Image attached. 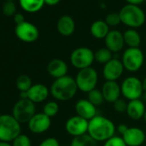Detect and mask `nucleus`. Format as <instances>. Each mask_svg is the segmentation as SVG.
<instances>
[{"instance_id":"nucleus-24","label":"nucleus","mask_w":146,"mask_h":146,"mask_svg":"<svg viewBox=\"0 0 146 146\" xmlns=\"http://www.w3.org/2000/svg\"><path fill=\"white\" fill-rule=\"evenodd\" d=\"M19 4L26 12L36 13L45 5V0H19Z\"/></svg>"},{"instance_id":"nucleus-19","label":"nucleus","mask_w":146,"mask_h":146,"mask_svg":"<svg viewBox=\"0 0 146 146\" xmlns=\"http://www.w3.org/2000/svg\"><path fill=\"white\" fill-rule=\"evenodd\" d=\"M28 99L35 103H40L45 102L50 94V90L42 84H33L28 90Z\"/></svg>"},{"instance_id":"nucleus-34","label":"nucleus","mask_w":146,"mask_h":146,"mask_svg":"<svg viewBox=\"0 0 146 146\" xmlns=\"http://www.w3.org/2000/svg\"><path fill=\"white\" fill-rule=\"evenodd\" d=\"M127 103L124 99H118L116 102L113 103V107L115 112L118 113H126V108H127Z\"/></svg>"},{"instance_id":"nucleus-25","label":"nucleus","mask_w":146,"mask_h":146,"mask_svg":"<svg viewBox=\"0 0 146 146\" xmlns=\"http://www.w3.org/2000/svg\"><path fill=\"white\" fill-rule=\"evenodd\" d=\"M70 146H97V142L95 141L88 133L73 137Z\"/></svg>"},{"instance_id":"nucleus-35","label":"nucleus","mask_w":146,"mask_h":146,"mask_svg":"<svg viewBox=\"0 0 146 146\" xmlns=\"http://www.w3.org/2000/svg\"><path fill=\"white\" fill-rule=\"evenodd\" d=\"M39 146H60L59 142L57 138L55 137H47L46 139H44Z\"/></svg>"},{"instance_id":"nucleus-6","label":"nucleus","mask_w":146,"mask_h":146,"mask_svg":"<svg viewBox=\"0 0 146 146\" xmlns=\"http://www.w3.org/2000/svg\"><path fill=\"white\" fill-rule=\"evenodd\" d=\"M70 61L71 65L78 70L91 67L95 61V52L89 47H78L71 52Z\"/></svg>"},{"instance_id":"nucleus-11","label":"nucleus","mask_w":146,"mask_h":146,"mask_svg":"<svg viewBox=\"0 0 146 146\" xmlns=\"http://www.w3.org/2000/svg\"><path fill=\"white\" fill-rule=\"evenodd\" d=\"M15 34L20 40L26 43H32L36 41L40 35V32L37 27L27 21L16 26Z\"/></svg>"},{"instance_id":"nucleus-20","label":"nucleus","mask_w":146,"mask_h":146,"mask_svg":"<svg viewBox=\"0 0 146 146\" xmlns=\"http://www.w3.org/2000/svg\"><path fill=\"white\" fill-rule=\"evenodd\" d=\"M145 111V104L141 99L129 101L127 103L126 114L132 120H139L143 119Z\"/></svg>"},{"instance_id":"nucleus-15","label":"nucleus","mask_w":146,"mask_h":146,"mask_svg":"<svg viewBox=\"0 0 146 146\" xmlns=\"http://www.w3.org/2000/svg\"><path fill=\"white\" fill-rule=\"evenodd\" d=\"M145 132L139 127H129L122 136L127 146H141L145 143Z\"/></svg>"},{"instance_id":"nucleus-12","label":"nucleus","mask_w":146,"mask_h":146,"mask_svg":"<svg viewBox=\"0 0 146 146\" xmlns=\"http://www.w3.org/2000/svg\"><path fill=\"white\" fill-rule=\"evenodd\" d=\"M125 70L122 61L113 58L109 62L105 64L102 68V76L106 81L116 82L123 75Z\"/></svg>"},{"instance_id":"nucleus-26","label":"nucleus","mask_w":146,"mask_h":146,"mask_svg":"<svg viewBox=\"0 0 146 146\" xmlns=\"http://www.w3.org/2000/svg\"><path fill=\"white\" fill-rule=\"evenodd\" d=\"M113 58V52L107 47H102L95 52V60L103 65Z\"/></svg>"},{"instance_id":"nucleus-45","label":"nucleus","mask_w":146,"mask_h":146,"mask_svg":"<svg viewBox=\"0 0 146 146\" xmlns=\"http://www.w3.org/2000/svg\"><path fill=\"white\" fill-rule=\"evenodd\" d=\"M6 1H12V2H14L15 0H6Z\"/></svg>"},{"instance_id":"nucleus-37","label":"nucleus","mask_w":146,"mask_h":146,"mask_svg":"<svg viewBox=\"0 0 146 146\" xmlns=\"http://www.w3.org/2000/svg\"><path fill=\"white\" fill-rule=\"evenodd\" d=\"M14 21H15V23H16L17 25L21 24V23H23L25 22L24 16H23L22 13H17V14L14 16Z\"/></svg>"},{"instance_id":"nucleus-21","label":"nucleus","mask_w":146,"mask_h":146,"mask_svg":"<svg viewBox=\"0 0 146 146\" xmlns=\"http://www.w3.org/2000/svg\"><path fill=\"white\" fill-rule=\"evenodd\" d=\"M58 32L64 37L70 36L76 29V24L73 18L68 15L62 16L57 23Z\"/></svg>"},{"instance_id":"nucleus-28","label":"nucleus","mask_w":146,"mask_h":146,"mask_svg":"<svg viewBox=\"0 0 146 146\" xmlns=\"http://www.w3.org/2000/svg\"><path fill=\"white\" fill-rule=\"evenodd\" d=\"M88 100L93 104L95 105L96 108L101 106L105 101H104V97H103V95L102 93V90H98V89H95L93 90H91L90 92H89L88 94Z\"/></svg>"},{"instance_id":"nucleus-38","label":"nucleus","mask_w":146,"mask_h":146,"mask_svg":"<svg viewBox=\"0 0 146 146\" xmlns=\"http://www.w3.org/2000/svg\"><path fill=\"white\" fill-rule=\"evenodd\" d=\"M128 5H137L139 6V5L143 4L145 0H125Z\"/></svg>"},{"instance_id":"nucleus-4","label":"nucleus","mask_w":146,"mask_h":146,"mask_svg":"<svg viewBox=\"0 0 146 146\" xmlns=\"http://www.w3.org/2000/svg\"><path fill=\"white\" fill-rule=\"evenodd\" d=\"M21 124L12 115H0V141L12 142L21 134Z\"/></svg>"},{"instance_id":"nucleus-10","label":"nucleus","mask_w":146,"mask_h":146,"mask_svg":"<svg viewBox=\"0 0 146 146\" xmlns=\"http://www.w3.org/2000/svg\"><path fill=\"white\" fill-rule=\"evenodd\" d=\"M64 128L66 132L73 137L82 136L88 133L89 121L76 114L66 120Z\"/></svg>"},{"instance_id":"nucleus-1","label":"nucleus","mask_w":146,"mask_h":146,"mask_svg":"<svg viewBox=\"0 0 146 146\" xmlns=\"http://www.w3.org/2000/svg\"><path fill=\"white\" fill-rule=\"evenodd\" d=\"M116 126L108 118L96 115L89 121L88 134L97 143L106 142L112 137L115 136Z\"/></svg>"},{"instance_id":"nucleus-40","label":"nucleus","mask_w":146,"mask_h":146,"mask_svg":"<svg viewBox=\"0 0 146 146\" xmlns=\"http://www.w3.org/2000/svg\"><path fill=\"white\" fill-rule=\"evenodd\" d=\"M21 99H28V93L27 92H20Z\"/></svg>"},{"instance_id":"nucleus-5","label":"nucleus","mask_w":146,"mask_h":146,"mask_svg":"<svg viewBox=\"0 0 146 146\" xmlns=\"http://www.w3.org/2000/svg\"><path fill=\"white\" fill-rule=\"evenodd\" d=\"M75 81L78 90L88 94L91 90L96 89L98 83V73L92 66L80 70L77 73Z\"/></svg>"},{"instance_id":"nucleus-46","label":"nucleus","mask_w":146,"mask_h":146,"mask_svg":"<svg viewBox=\"0 0 146 146\" xmlns=\"http://www.w3.org/2000/svg\"><path fill=\"white\" fill-rule=\"evenodd\" d=\"M145 143H146V136H145Z\"/></svg>"},{"instance_id":"nucleus-22","label":"nucleus","mask_w":146,"mask_h":146,"mask_svg":"<svg viewBox=\"0 0 146 146\" xmlns=\"http://www.w3.org/2000/svg\"><path fill=\"white\" fill-rule=\"evenodd\" d=\"M109 31V26L106 23L105 21L102 20H97L94 22L90 26V33L96 39H105Z\"/></svg>"},{"instance_id":"nucleus-29","label":"nucleus","mask_w":146,"mask_h":146,"mask_svg":"<svg viewBox=\"0 0 146 146\" xmlns=\"http://www.w3.org/2000/svg\"><path fill=\"white\" fill-rule=\"evenodd\" d=\"M59 111V106L57 102L50 101L47 102L43 107V113L49 118H52L58 114Z\"/></svg>"},{"instance_id":"nucleus-33","label":"nucleus","mask_w":146,"mask_h":146,"mask_svg":"<svg viewBox=\"0 0 146 146\" xmlns=\"http://www.w3.org/2000/svg\"><path fill=\"white\" fill-rule=\"evenodd\" d=\"M103 146H127L121 136H113L104 143Z\"/></svg>"},{"instance_id":"nucleus-17","label":"nucleus","mask_w":146,"mask_h":146,"mask_svg":"<svg viewBox=\"0 0 146 146\" xmlns=\"http://www.w3.org/2000/svg\"><path fill=\"white\" fill-rule=\"evenodd\" d=\"M101 90L103 95L104 101L108 103H113L119 99L121 95L120 85L114 81H106Z\"/></svg>"},{"instance_id":"nucleus-44","label":"nucleus","mask_w":146,"mask_h":146,"mask_svg":"<svg viewBox=\"0 0 146 146\" xmlns=\"http://www.w3.org/2000/svg\"><path fill=\"white\" fill-rule=\"evenodd\" d=\"M143 121H144V122H145V124H146V111H145V113H144V116H143Z\"/></svg>"},{"instance_id":"nucleus-18","label":"nucleus","mask_w":146,"mask_h":146,"mask_svg":"<svg viewBox=\"0 0 146 146\" xmlns=\"http://www.w3.org/2000/svg\"><path fill=\"white\" fill-rule=\"evenodd\" d=\"M48 74L54 79H58L67 76L68 72V64L65 61L60 58L52 59L46 66Z\"/></svg>"},{"instance_id":"nucleus-9","label":"nucleus","mask_w":146,"mask_h":146,"mask_svg":"<svg viewBox=\"0 0 146 146\" xmlns=\"http://www.w3.org/2000/svg\"><path fill=\"white\" fill-rule=\"evenodd\" d=\"M36 113L35 104L29 99H20L12 109V116L20 123H28Z\"/></svg>"},{"instance_id":"nucleus-42","label":"nucleus","mask_w":146,"mask_h":146,"mask_svg":"<svg viewBox=\"0 0 146 146\" xmlns=\"http://www.w3.org/2000/svg\"><path fill=\"white\" fill-rule=\"evenodd\" d=\"M142 83H143V90L146 91V77L142 80Z\"/></svg>"},{"instance_id":"nucleus-32","label":"nucleus","mask_w":146,"mask_h":146,"mask_svg":"<svg viewBox=\"0 0 146 146\" xmlns=\"http://www.w3.org/2000/svg\"><path fill=\"white\" fill-rule=\"evenodd\" d=\"M105 22H106V23L109 26V28H110V27H116V26H118V25L121 23L119 14L117 13V12L109 13V14L106 17Z\"/></svg>"},{"instance_id":"nucleus-27","label":"nucleus","mask_w":146,"mask_h":146,"mask_svg":"<svg viewBox=\"0 0 146 146\" xmlns=\"http://www.w3.org/2000/svg\"><path fill=\"white\" fill-rule=\"evenodd\" d=\"M17 88L20 92H28V90L32 87V79L28 75H21L17 79Z\"/></svg>"},{"instance_id":"nucleus-3","label":"nucleus","mask_w":146,"mask_h":146,"mask_svg":"<svg viewBox=\"0 0 146 146\" xmlns=\"http://www.w3.org/2000/svg\"><path fill=\"white\" fill-rule=\"evenodd\" d=\"M121 23L130 29H137L145 23V14L137 5H126L119 11Z\"/></svg>"},{"instance_id":"nucleus-14","label":"nucleus","mask_w":146,"mask_h":146,"mask_svg":"<svg viewBox=\"0 0 146 146\" xmlns=\"http://www.w3.org/2000/svg\"><path fill=\"white\" fill-rule=\"evenodd\" d=\"M76 114L87 119L91 120L97 114V108L93 105L88 99H80L75 104Z\"/></svg>"},{"instance_id":"nucleus-31","label":"nucleus","mask_w":146,"mask_h":146,"mask_svg":"<svg viewBox=\"0 0 146 146\" xmlns=\"http://www.w3.org/2000/svg\"><path fill=\"white\" fill-rule=\"evenodd\" d=\"M31 140L28 135L20 134L12 141V146H31Z\"/></svg>"},{"instance_id":"nucleus-8","label":"nucleus","mask_w":146,"mask_h":146,"mask_svg":"<svg viewBox=\"0 0 146 146\" xmlns=\"http://www.w3.org/2000/svg\"><path fill=\"white\" fill-rule=\"evenodd\" d=\"M120 89L121 95L128 101L141 99L144 92L142 80L137 77L125 78L120 84Z\"/></svg>"},{"instance_id":"nucleus-43","label":"nucleus","mask_w":146,"mask_h":146,"mask_svg":"<svg viewBox=\"0 0 146 146\" xmlns=\"http://www.w3.org/2000/svg\"><path fill=\"white\" fill-rule=\"evenodd\" d=\"M141 100L144 102H146V91H144L143 92V96H142V97H141Z\"/></svg>"},{"instance_id":"nucleus-13","label":"nucleus","mask_w":146,"mask_h":146,"mask_svg":"<svg viewBox=\"0 0 146 146\" xmlns=\"http://www.w3.org/2000/svg\"><path fill=\"white\" fill-rule=\"evenodd\" d=\"M51 118L46 116L44 113H35L28 122V127L29 131L35 134H41L46 132L51 127Z\"/></svg>"},{"instance_id":"nucleus-2","label":"nucleus","mask_w":146,"mask_h":146,"mask_svg":"<svg viewBox=\"0 0 146 146\" xmlns=\"http://www.w3.org/2000/svg\"><path fill=\"white\" fill-rule=\"evenodd\" d=\"M78 91L75 78L68 75L55 79L50 88V94L58 102H68L73 99Z\"/></svg>"},{"instance_id":"nucleus-41","label":"nucleus","mask_w":146,"mask_h":146,"mask_svg":"<svg viewBox=\"0 0 146 146\" xmlns=\"http://www.w3.org/2000/svg\"><path fill=\"white\" fill-rule=\"evenodd\" d=\"M0 146H12V144H11L10 143H7V142L0 141Z\"/></svg>"},{"instance_id":"nucleus-39","label":"nucleus","mask_w":146,"mask_h":146,"mask_svg":"<svg viewBox=\"0 0 146 146\" xmlns=\"http://www.w3.org/2000/svg\"><path fill=\"white\" fill-rule=\"evenodd\" d=\"M61 0H45V5L49 6H54L57 5Z\"/></svg>"},{"instance_id":"nucleus-23","label":"nucleus","mask_w":146,"mask_h":146,"mask_svg":"<svg viewBox=\"0 0 146 146\" xmlns=\"http://www.w3.org/2000/svg\"><path fill=\"white\" fill-rule=\"evenodd\" d=\"M125 44L128 47L136 48L139 47L141 44V36L139 33L134 29H128L123 33Z\"/></svg>"},{"instance_id":"nucleus-36","label":"nucleus","mask_w":146,"mask_h":146,"mask_svg":"<svg viewBox=\"0 0 146 146\" xmlns=\"http://www.w3.org/2000/svg\"><path fill=\"white\" fill-rule=\"evenodd\" d=\"M128 126H127V125L126 124H124V123H121V124H119L117 127H116V131H118V133L122 137L124 134H125V132L128 130Z\"/></svg>"},{"instance_id":"nucleus-16","label":"nucleus","mask_w":146,"mask_h":146,"mask_svg":"<svg viewBox=\"0 0 146 146\" xmlns=\"http://www.w3.org/2000/svg\"><path fill=\"white\" fill-rule=\"evenodd\" d=\"M104 40L106 47L113 53L120 52L125 46L123 33L116 29L110 30Z\"/></svg>"},{"instance_id":"nucleus-7","label":"nucleus","mask_w":146,"mask_h":146,"mask_svg":"<svg viewBox=\"0 0 146 146\" xmlns=\"http://www.w3.org/2000/svg\"><path fill=\"white\" fill-rule=\"evenodd\" d=\"M121 61L125 70L131 73L137 72L142 68L143 64L144 55L139 47H128L123 52Z\"/></svg>"},{"instance_id":"nucleus-47","label":"nucleus","mask_w":146,"mask_h":146,"mask_svg":"<svg viewBox=\"0 0 146 146\" xmlns=\"http://www.w3.org/2000/svg\"><path fill=\"white\" fill-rule=\"evenodd\" d=\"M145 2H146V0H145Z\"/></svg>"},{"instance_id":"nucleus-30","label":"nucleus","mask_w":146,"mask_h":146,"mask_svg":"<svg viewBox=\"0 0 146 146\" xmlns=\"http://www.w3.org/2000/svg\"><path fill=\"white\" fill-rule=\"evenodd\" d=\"M2 11H3V14L8 17H13L15 16L17 13V6L15 5V2H12V1H6L4 5H3V7H2Z\"/></svg>"}]
</instances>
